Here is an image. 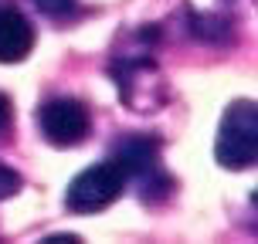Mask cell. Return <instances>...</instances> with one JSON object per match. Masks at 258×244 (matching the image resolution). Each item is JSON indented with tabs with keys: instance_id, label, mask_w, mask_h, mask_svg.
Returning a JSON list of instances; mask_svg holds the SVG:
<instances>
[{
	"instance_id": "4",
	"label": "cell",
	"mask_w": 258,
	"mask_h": 244,
	"mask_svg": "<svg viewBox=\"0 0 258 244\" xmlns=\"http://www.w3.org/2000/svg\"><path fill=\"white\" fill-rule=\"evenodd\" d=\"M34 48V27L27 24V17L14 7L0 11V64L24 61Z\"/></svg>"
},
{
	"instance_id": "9",
	"label": "cell",
	"mask_w": 258,
	"mask_h": 244,
	"mask_svg": "<svg viewBox=\"0 0 258 244\" xmlns=\"http://www.w3.org/2000/svg\"><path fill=\"white\" fill-rule=\"evenodd\" d=\"M11 122V102H7V95H0V129Z\"/></svg>"
},
{
	"instance_id": "7",
	"label": "cell",
	"mask_w": 258,
	"mask_h": 244,
	"mask_svg": "<svg viewBox=\"0 0 258 244\" xmlns=\"http://www.w3.org/2000/svg\"><path fill=\"white\" fill-rule=\"evenodd\" d=\"M44 14H68L75 7V0H34Z\"/></svg>"
},
{
	"instance_id": "6",
	"label": "cell",
	"mask_w": 258,
	"mask_h": 244,
	"mask_svg": "<svg viewBox=\"0 0 258 244\" xmlns=\"http://www.w3.org/2000/svg\"><path fill=\"white\" fill-rule=\"evenodd\" d=\"M17 190H21V173L0 163V200H7V197H14Z\"/></svg>"
},
{
	"instance_id": "2",
	"label": "cell",
	"mask_w": 258,
	"mask_h": 244,
	"mask_svg": "<svg viewBox=\"0 0 258 244\" xmlns=\"http://www.w3.org/2000/svg\"><path fill=\"white\" fill-rule=\"evenodd\" d=\"M126 180H129V177L112 163V159L95 163V167L82 170L75 180L68 183V190H64V204H68L72 214H95V210L116 204L119 197H122Z\"/></svg>"
},
{
	"instance_id": "8",
	"label": "cell",
	"mask_w": 258,
	"mask_h": 244,
	"mask_svg": "<svg viewBox=\"0 0 258 244\" xmlns=\"http://www.w3.org/2000/svg\"><path fill=\"white\" fill-rule=\"evenodd\" d=\"M44 244H78L75 234H51V237H44Z\"/></svg>"
},
{
	"instance_id": "3",
	"label": "cell",
	"mask_w": 258,
	"mask_h": 244,
	"mask_svg": "<svg viewBox=\"0 0 258 244\" xmlns=\"http://www.w3.org/2000/svg\"><path fill=\"white\" fill-rule=\"evenodd\" d=\"M38 129H41V136L51 142V146L68 149V146H78V142L89 136L92 116H89V109L78 102V99H51V102L41 105Z\"/></svg>"
},
{
	"instance_id": "1",
	"label": "cell",
	"mask_w": 258,
	"mask_h": 244,
	"mask_svg": "<svg viewBox=\"0 0 258 244\" xmlns=\"http://www.w3.org/2000/svg\"><path fill=\"white\" fill-rule=\"evenodd\" d=\"M214 156L224 170H248L258 159V109L255 102H234L218 129Z\"/></svg>"
},
{
	"instance_id": "5",
	"label": "cell",
	"mask_w": 258,
	"mask_h": 244,
	"mask_svg": "<svg viewBox=\"0 0 258 244\" xmlns=\"http://www.w3.org/2000/svg\"><path fill=\"white\" fill-rule=\"evenodd\" d=\"M126 177H146L156 170V142L150 139H126L116 146V153L109 156Z\"/></svg>"
}]
</instances>
